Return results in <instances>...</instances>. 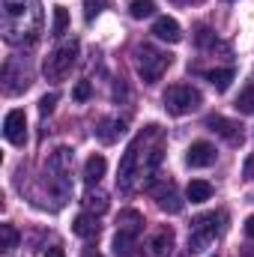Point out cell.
I'll return each instance as SVG.
<instances>
[{
    "label": "cell",
    "instance_id": "obj_22",
    "mask_svg": "<svg viewBox=\"0 0 254 257\" xmlns=\"http://www.w3.org/2000/svg\"><path fill=\"white\" fill-rule=\"evenodd\" d=\"M18 245V230L12 224H0V248L3 251H12Z\"/></svg>",
    "mask_w": 254,
    "mask_h": 257
},
{
    "label": "cell",
    "instance_id": "obj_15",
    "mask_svg": "<svg viewBox=\"0 0 254 257\" xmlns=\"http://www.w3.org/2000/svg\"><path fill=\"white\" fill-rule=\"evenodd\" d=\"M117 230L132 233V236H141V230H144V215H141L138 209H123L120 218H117Z\"/></svg>",
    "mask_w": 254,
    "mask_h": 257
},
{
    "label": "cell",
    "instance_id": "obj_7",
    "mask_svg": "<svg viewBox=\"0 0 254 257\" xmlns=\"http://www.w3.org/2000/svg\"><path fill=\"white\" fill-rule=\"evenodd\" d=\"M3 135H6L9 144L24 147V141H27V117H24V111L15 108V111L6 114V120H3Z\"/></svg>",
    "mask_w": 254,
    "mask_h": 257
},
{
    "label": "cell",
    "instance_id": "obj_6",
    "mask_svg": "<svg viewBox=\"0 0 254 257\" xmlns=\"http://www.w3.org/2000/svg\"><path fill=\"white\" fill-rule=\"evenodd\" d=\"M75 57H78V42H75V39L66 42V45H60V48H54V51L45 57V66H42L45 78L63 81L66 75L72 72V66H75Z\"/></svg>",
    "mask_w": 254,
    "mask_h": 257
},
{
    "label": "cell",
    "instance_id": "obj_21",
    "mask_svg": "<svg viewBox=\"0 0 254 257\" xmlns=\"http://www.w3.org/2000/svg\"><path fill=\"white\" fill-rule=\"evenodd\" d=\"M69 27V12L66 6H54V21H51V36H63Z\"/></svg>",
    "mask_w": 254,
    "mask_h": 257
},
{
    "label": "cell",
    "instance_id": "obj_31",
    "mask_svg": "<svg viewBox=\"0 0 254 257\" xmlns=\"http://www.w3.org/2000/svg\"><path fill=\"white\" fill-rule=\"evenodd\" d=\"M45 257H66V254H63V248H48Z\"/></svg>",
    "mask_w": 254,
    "mask_h": 257
},
{
    "label": "cell",
    "instance_id": "obj_13",
    "mask_svg": "<svg viewBox=\"0 0 254 257\" xmlns=\"http://www.w3.org/2000/svg\"><path fill=\"white\" fill-rule=\"evenodd\" d=\"M99 215H93V212H81L75 221H72V233L75 236H81V239H96L99 236Z\"/></svg>",
    "mask_w": 254,
    "mask_h": 257
},
{
    "label": "cell",
    "instance_id": "obj_20",
    "mask_svg": "<svg viewBox=\"0 0 254 257\" xmlns=\"http://www.w3.org/2000/svg\"><path fill=\"white\" fill-rule=\"evenodd\" d=\"M135 242H138V236L117 230V236H114V254L117 257H132L135 254Z\"/></svg>",
    "mask_w": 254,
    "mask_h": 257
},
{
    "label": "cell",
    "instance_id": "obj_32",
    "mask_svg": "<svg viewBox=\"0 0 254 257\" xmlns=\"http://www.w3.org/2000/svg\"><path fill=\"white\" fill-rule=\"evenodd\" d=\"M81 257H102V254H99L96 248H84V254H81Z\"/></svg>",
    "mask_w": 254,
    "mask_h": 257
},
{
    "label": "cell",
    "instance_id": "obj_29",
    "mask_svg": "<svg viewBox=\"0 0 254 257\" xmlns=\"http://www.w3.org/2000/svg\"><path fill=\"white\" fill-rule=\"evenodd\" d=\"M242 174H245V180H254V156H248V162H245Z\"/></svg>",
    "mask_w": 254,
    "mask_h": 257
},
{
    "label": "cell",
    "instance_id": "obj_28",
    "mask_svg": "<svg viewBox=\"0 0 254 257\" xmlns=\"http://www.w3.org/2000/svg\"><path fill=\"white\" fill-rule=\"evenodd\" d=\"M99 12H102V0H87V12H84V15H87V21H93Z\"/></svg>",
    "mask_w": 254,
    "mask_h": 257
},
{
    "label": "cell",
    "instance_id": "obj_30",
    "mask_svg": "<svg viewBox=\"0 0 254 257\" xmlns=\"http://www.w3.org/2000/svg\"><path fill=\"white\" fill-rule=\"evenodd\" d=\"M245 233H248V239H254V215L245 218Z\"/></svg>",
    "mask_w": 254,
    "mask_h": 257
},
{
    "label": "cell",
    "instance_id": "obj_1",
    "mask_svg": "<svg viewBox=\"0 0 254 257\" xmlns=\"http://www.w3.org/2000/svg\"><path fill=\"white\" fill-rule=\"evenodd\" d=\"M165 159V132L150 123L132 144H129L126 156L120 162V177H117V186L123 189H135V186H150V177L153 171L162 165Z\"/></svg>",
    "mask_w": 254,
    "mask_h": 257
},
{
    "label": "cell",
    "instance_id": "obj_4",
    "mask_svg": "<svg viewBox=\"0 0 254 257\" xmlns=\"http://www.w3.org/2000/svg\"><path fill=\"white\" fill-rule=\"evenodd\" d=\"M171 63H174V57L159 51V48H153V45H138L135 48V69H138V75L147 84H156L171 69Z\"/></svg>",
    "mask_w": 254,
    "mask_h": 257
},
{
    "label": "cell",
    "instance_id": "obj_10",
    "mask_svg": "<svg viewBox=\"0 0 254 257\" xmlns=\"http://www.w3.org/2000/svg\"><path fill=\"white\" fill-rule=\"evenodd\" d=\"M174 242H177L174 230L171 227H159L153 233V239H150V257H168L174 251Z\"/></svg>",
    "mask_w": 254,
    "mask_h": 257
},
{
    "label": "cell",
    "instance_id": "obj_23",
    "mask_svg": "<svg viewBox=\"0 0 254 257\" xmlns=\"http://www.w3.org/2000/svg\"><path fill=\"white\" fill-rule=\"evenodd\" d=\"M129 12H132V18H150L156 12V3L153 0H132L129 3Z\"/></svg>",
    "mask_w": 254,
    "mask_h": 257
},
{
    "label": "cell",
    "instance_id": "obj_14",
    "mask_svg": "<svg viewBox=\"0 0 254 257\" xmlns=\"http://www.w3.org/2000/svg\"><path fill=\"white\" fill-rule=\"evenodd\" d=\"M123 132H126V120L111 117V120H102V123H99V128H96V138H99L102 144H114Z\"/></svg>",
    "mask_w": 254,
    "mask_h": 257
},
{
    "label": "cell",
    "instance_id": "obj_18",
    "mask_svg": "<svg viewBox=\"0 0 254 257\" xmlns=\"http://www.w3.org/2000/svg\"><path fill=\"white\" fill-rule=\"evenodd\" d=\"M186 197H189L191 203H203V200L212 197V186L206 180H191L189 189H186Z\"/></svg>",
    "mask_w": 254,
    "mask_h": 257
},
{
    "label": "cell",
    "instance_id": "obj_11",
    "mask_svg": "<svg viewBox=\"0 0 254 257\" xmlns=\"http://www.w3.org/2000/svg\"><path fill=\"white\" fill-rule=\"evenodd\" d=\"M150 192H153V197L159 200V206H162L165 212H180V209H183V200L177 197V192H174V186H171V183L150 186Z\"/></svg>",
    "mask_w": 254,
    "mask_h": 257
},
{
    "label": "cell",
    "instance_id": "obj_3",
    "mask_svg": "<svg viewBox=\"0 0 254 257\" xmlns=\"http://www.w3.org/2000/svg\"><path fill=\"white\" fill-rule=\"evenodd\" d=\"M224 224H227V212H203L191 221V233H189V251L191 254H200L206 251L221 233H224Z\"/></svg>",
    "mask_w": 254,
    "mask_h": 257
},
{
    "label": "cell",
    "instance_id": "obj_5",
    "mask_svg": "<svg viewBox=\"0 0 254 257\" xmlns=\"http://www.w3.org/2000/svg\"><path fill=\"white\" fill-rule=\"evenodd\" d=\"M162 102H165V111H168V114L183 117V114H191V111L200 108L203 96H200V90L191 87V84H171V87L165 90Z\"/></svg>",
    "mask_w": 254,
    "mask_h": 257
},
{
    "label": "cell",
    "instance_id": "obj_26",
    "mask_svg": "<svg viewBox=\"0 0 254 257\" xmlns=\"http://www.w3.org/2000/svg\"><path fill=\"white\" fill-rule=\"evenodd\" d=\"M54 105H57V96H54V93L42 96V99H39V114H42V117H45V114H51V111H54Z\"/></svg>",
    "mask_w": 254,
    "mask_h": 257
},
{
    "label": "cell",
    "instance_id": "obj_16",
    "mask_svg": "<svg viewBox=\"0 0 254 257\" xmlns=\"http://www.w3.org/2000/svg\"><path fill=\"white\" fill-rule=\"evenodd\" d=\"M105 171H108V162H105V156L93 153V156L87 159V165H84V180H87V186H96V183L105 177Z\"/></svg>",
    "mask_w": 254,
    "mask_h": 257
},
{
    "label": "cell",
    "instance_id": "obj_9",
    "mask_svg": "<svg viewBox=\"0 0 254 257\" xmlns=\"http://www.w3.org/2000/svg\"><path fill=\"white\" fill-rule=\"evenodd\" d=\"M215 162V147L206 144V141H194L186 153V165L189 168H209Z\"/></svg>",
    "mask_w": 254,
    "mask_h": 257
},
{
    "label": "cell",
    "instance_id": "obj_12",
    "mask_svg": "<svg viewBox=\"0 0 254 257\" xmlns=\"http://www.w3.org/2000/svg\"><path fill=\"white\" fill-rule=\"evenodd\" d=\"M153 33H156V39H162V42H171V45H177V42L183 39V30H180V24H177L174 18H168V15L156 18V24H153Z\"/></svg>",
    "mask_w": 254,
    "mask_h": 257
},
{
    "label": "cell",
    "instance_id": "obj_19",
    "mask_svg": "<svg viewBox=\"0 0 254 257\" xmlns=\"http://www.w3.org/2000/svg\"><path fill=\"white\" fill-rule=\"evenodd\" d=\"M81 203H84V209H87V212L102 215V212L108 209V194H105V192H87Z\"/></svg>",
    "mask_w": 254,
    "mask_h": 257
},
{
    "label": "cell",
    "instance_id": "obj_2",
    "mask_svg": "<svg viewBox=\"0 0 254 257\" xmlns=\"http://www.w3.org/2000/svg\"><path fill=\"white\" fill-rule=\"evenodd\" d=\"M0 27L9 45H33L42 33V3L39 0H3Z\"/></svg>",
    "mask_w": 254,
    "mask_h": 257
},
{
    "label": "cell",
    "instance_id": "obj_25",
    "mask_svg": "<svg viewBox=\"0 0 254 257\" xmlns=\"http://www.w3.org/2000/svg\"><path fill=\"white\" fill-rule=\"evenodd\" d=\"M90 96H93V84H90V81H78L75 90H72V99H75V102H87Z\"/></svg>",
    "mask_w": 254,
    "mask_h": 257
},
{
    "label": "cell",
    "instance_id": "obj_17",
    "mask_svg": "<svg viewBox=\"0 0 254 257\" xmlns=\"http://www.w3.org/2000/svg\"><path fill=\"white\" fill-rule=\"evenodd\" d=\"M233 78H236V69H233V66H227V69H209V72H206V81H209L218 93H224Z\"/></svg>",
    "mask_w": 254,
    "mask_h": 257
},
{
    "label": "cell",
    "instance_id": "obj_8",
    "mask_svg": "<svg viewBox=\"0 0 254 257\" xmlns=\"http://www.w3.org/2000/svg\"><path fill=\"white\" fill-rule=\"evenodd\" d=\"M206 126H209V132L221 135V138H224V141H230V144H242V126H239V123H233V120H227V117L212 114V117L206 120Z\"/></svg>",
    "mask_w": 254,
    "mask_h": 257
},
{
    "label": "cell",
    "instance_id": "obj_27",
    "mask_svg": "<svg viewBox=\"0 0 254 257\" xmlns=\"http://www.w3.org/2000/svg\"><path fill=\"white\" fill-rule=\"evenodd\" d=\"M212 42H215V33H212L209 27H200V30H197V45L206 48V45H212Z\"/></svg>",
    "mask_w": 254,
    "mask_h": 257
},
{
    "label": "cell",
    "instance_id": "obj_24",
    "mask_svg": "<svg viewBox=\"0 0 254 257\" xmlns=\"http://www.w3.org/2000/svg\"><path fill=\"white\" fill-rule=\"evenodd\" d=\"M236 111H242V114H254V81L239 93V99H236Z\"/></svg>",
    "mask_w": 254,
    "mask_h": 257
}]
</instances>
